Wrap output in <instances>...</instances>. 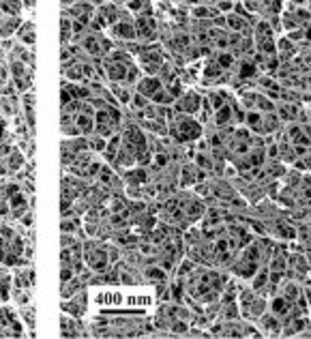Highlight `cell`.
Instances as JSON below:
<instances>
[{"label": "cell", "mask_w": 311, "mask_h": 339, "mask_svg": "<svg viewBox=\"0 0 311 339\" xmlns=\"http://www.w3.org/2000/svg\"><path fill=\"white\" fill-rule=\"evenodd\" d=\"M170 135L172 140L178 144H187V142H195L202 135V125L191 116H185V114H178L174 116L170 125Z\"/></svg>", "instance_id": "cell-1"}, {"label": "cell", "mask_w": 311, "mask_h": 339, "mask_svg": "<svg viewBox=\"0 0 311 339\" xmlns=\"http://www.w3.org/2000/svg\"><path fill=\"white\" fill-rule=\"evenodd\" d=\"M84 262L92 271H105L110 266V256H107V247L99 241H84Z\"/></svg>", "instance_id": "cell-2"}, {"label": "cell", "mask_w": 311, "mask_h": 339, "mask_svg": "<svg viewBox=\"0 0 311 339\" xmlns=\"http://www.w3.org/2000/svg\"><path fill=\"white\" fill-rule=\"evenodd\" d=\"M140 60V69L146 71V75H159L163 67V52L159 45H144V52L137 56Z\"/></svg>", "instance_id": "cell-3"}, {"label": "cell", "mask_w": 311, "mask_h": 339, "mask_svg": "<svg viewBox=\"0 0 311 339\" xmlns=\"http://www.w3.org/2000/svg\"><path fill=\"white\" fill-rule=\"evenodd\" d=\"M202 110V99L195 90H185L176 101H174V112L185 114V116H195Z\"/></svg>", "instance_id": "cell-4"}, {"label": "cell", "mask_w": 311, "mask_h": 339, "mask_svg": "<svg viewBox=\"0 0 311 339\" xmlns=\"http://www.w3.org/2000/svg\"><path fill=\"white\" fill-rule=\"evenodd\" d=\"M110 37L116 39L120 43H129V41H137V30H135V24L131 19H122L118 24H114L110 28Z\"/></svg>", "instance_id": "cell-5"}, {"label": "cell", "mask_w": 311, "mask_h": 339, "mask_svg": "<svg viewBox=\"0 0 311 339\" xmlns=\"http://www.w3.org/2000/svg\"><path fill=\"white\" fill-rule=\"evenodd\" d=\"M86 305H88V294H86V288H84V290H82V292H77L73 299L62 301V312H64V314L75 316V318H79V316H84Z\"/></svg>", "instance_id": "cell-6"}, {"label": "cell", "mask_w": 311, "mask_h": 339, "mask_svg": "<svg viewBox=\"0 0 311 339\" xmlns=\"http://www.w3.org/2000/svg\"><path fill=\"white\" fill-rule=\"evenodd\" d=\"M137 92H140L142 97H146V99H153L159 90L163 88V80L159 75H144L140 82H137Z\"/></svg>", "instance_id": "cell-7"}, {"label": "cell", "mask_w": 311, "mask_h": 339, "mask_svg": "<svg viewBox=\"0 0 311 339\" xmlns=\"http://www.w3.org/2000/svg\"><path fill=\"white\" fill-rule=\"evenodd\" d=\"M281 318L279 316H275L273 312L271 314H264L262 318H260V329L264 331L266 335H281Z\"/></svg>", "instance_id": "cell-8"}, {"label": "cell", "mask_w": 311, "mask_h": 339, "mask_svg": "<svg viewBox=\"0 0 311 339\" xmlns=\"http://www.w3.org/2000/svg\"><path fill=\"white\" fill-rule=\"evenodd\" d=\"M120 148H122V135H120V133L112 135V138L107 140V146H105V150H103V157H105V161L110 163V165H114V163H116Z\"/></svg>", "instance_id": "cell-9"}, {"label": "cell", "mask_w": 311, "mask_h": 339, "mask_svg": "<svg viewBox=\"0 0 311 339\" xmlns=\"http://www.w3.org/2000/svg\"><path fill=\"white\" fill-rule=\"evenodd\" d=\"M86 288V284H84V279L79 277V275H75L73 279H69V281H64L62 284V288H60V297H62V301H67V299H73L77 292H82Z\"/></svg>", "instance_id": "cell-10"}, {"label": "cell", "mask_w": 311, "mask_h": 339, "mask_svg": "<svg viewBox=\"0 0 311 339\" xmlns=\"http://www.w3.org/2000/svg\"><path fill=\"white\" fill-rule=\"evenodd\" d=\"M292 305L294 303H290L288 301L284 294H275L273 297V303H271V312L275 314V316H279V318H288V316H290V312H292Z\"/></svg>", "instance_id": "cell-11"}, {"label": "cell", "mask_w": 311, "mask_h": 339, "mask_svg": "<svg viewBox=\"0 0 311 339\" xmlns=\"http://www.w3.org/2000/svg\"><path fill=\"white\" fill-rule=\"evenodd\" d=\"M17 39H19V43H24L28 47H32L34 43H37V28H34L32 21H24V24L19 26Z\"/></svg>", "instance_id": "cell-12"}, {"label": "cell", "mask_w": 311, "mask_h": 339, "mask_svg": "<svg viewBox=\"0 0 311 339\" xmlns=\"http://www.w3.org/2000/svg\"><path fill=\"white\" fill-rule=\"evenodd\" d=\"M60 322H62V324H60L62 337H77V335H82V331H79V327H82V324L77 322L75 316H71V318H69V314H64Z\"/></svg>", "instance_id": "cell-13"}, {"label": "cell", "mask_w": 311, "mask_h": 339, "mask_svg": "<svg viewBox=\"0 0 311 339\" xmlns=\"http://www.w3.org/2000/svg\"><path fill=\"white\" fill-rule=\"evenodd\" d=\"M32 286H34V271L32 269L13 273V288H26V290H30Z\"/></svg>", "instance_id": "cell-14"}, {"label": "cell", "mask_w": 311, "mask_h": 339, "mask_svg": "<svg viewBox=\"0 0 311 339\" xmlns=\"http://www.w3.org/2000/svg\"><path fill=\"white\" fill-rule=\"evenodd\" d=\"M71 39H73V17L64 11L62 17H60V41H62V47H67Z\"/></svg>", "instance_id": "cell-15"}, {"label": "cell", "mask_w": 311, "mask_h": 339, "mask_svg": "<svg viewBox=\"0 0 311 339\" xmlns=\"http://www.w3.org/2000/svg\"><path fill=\"white\" fill-rule=\"evenodd\" d=\"M232 120H234V110H232V103L228 101V103L223 105L221 110L215 112V122H217L219 127H226V125H230Z\"/></svg>", "instance_id": "cell-16"}, {"label": "cell", "mask_w": 311, "mask_h": 339, "mask_svg": "<svg viewBox=\"0 0 311 339\" xmlns=\"http://www.w3.org/2000/svg\"><path fill=\"white\" fill-rule=\"evenodd\" d=\"M110 90H112V95L116 97L118 105H129V103H131L133 95H131V92H129V88H127V86H120V84H110Z\"/></svg>", "instance_id": "cell-17"}, {"label": "cell", "mask_w": 311, "mask_h": 339, "mask_svg": "<svg viewBox=\"0 0 311 339\" xmlns=\"http://www.w3.org/2000/svg\"><path fill=\"white\" fill-rule=\"evenodd\" d=\"M269 284H271V271H258L253 275V290L258 294L269 290Z\"/></svg>", "instance_id": "cell-18"}, {"label": "cell", "mask_w": 311, "mask_h": 339, "mask_svg": "<svg viewBox=\"0 0 311 339\" xmlns=\"http://www.w3.org/2000/svg\"><path fill=\"white\" fill-rule=\"evenodd\" d=\"M144 279L150 281V284H159V281H165V269L163 266H146L144 269Z\"/></svg>", "instance_id": "cell-19"}, {"label": "cell", "mask_w": 311, "mask_h": 339, "mask_svg": "<svg viewBox=\"0 0 311 339\" xmlns=\"http://www.w3.org/2000/svg\"><path fill=\"white\" fill-rule=\"evenodd\" d=\"M284 297L290 303H299L303 299V288L296 284V281H288V284L284 286Z\"/></svg>", "instance_id": "cell-20"}, {"label": "cell", "mask_w": 311, "mask_h": 339, "mask_svg": "<svg viewBox=\"0 0 311 339\" xmlns=\"http://www.w3.org/2000/svg\"><path fill=\"white\" fill-rule=\"evenodd\" d=\"M21 26L19 17H9V15H2V39H9L13 32H17Z\"/></svg>", "instance_id": "cell-21"}, {"label": "cell", "mask_w": 311, "mask_h": 339, "mask_svg": "<svg viewBox=\"0 0 311 339\" xmlns=\"http://www.w3.org/2000/svg\"><path fill=\"white\" fill-rule=\"evenodd\" d=\"M60 230H62V234H77L79 230H82V223H79V219L77 217H62V221H60Z\"/></svg>", "instance_id": "cell-22"}, {"label": "cell", "mask_w": 311, "mask_h": 339, "mask_svg": "<svg viewBox=\"0 0 311 339\" xmlns=\"http://www.w3.org/2000/svg\"><path fill=\"white\" fill-rule=\"evenodd\" d=\"M86 140H88V148L92 150V153H103L105 146H107V140L101 138L99 133H92V135H88Z\"/></svg>", "instance_id": "cell-23"}, {"label": "cell", "mask_w": 311, "mask_h": 339, "mask_svg": "<svg viewBox=\"0 0 311 339\" xmlns=\"http://www.w3.org/2000/svg\"><path fill=\"white\" fill-rule=\"evenodd\" d=\"M140 80H142V77H140V67H137V64H131V67H129L125 84L127 86H137V82H140Z\"/></svg>", "instance_id": "cell-24"}, {"label": "cell", "mask_w": 311, "mask_h": 339, "mask_svg": "<svg viewBox=\"0 0 311 339\" xmlns=\"http://www.w3.org/2000/svg\"><path fill=\"white\" fill-rule=\"evenodd\" d=\"M165 90H168L174 99H178L180 95H183V86H180V82H178V80H174V77H172V80H170L168 84H165Z\"/></svg>", "instance_id": "cell-25"}, {"label": "cell", "mask_w": 311, "mask_h": 339, "mask_svg": "<svg viewBox=\"0 0 311 339\" xmlns=\"http://www.w3.org/2000/svg\"><path fill=\"white\" fill-rule=\"evenodd\" d=\"M19 316L24 318V322L28 324V327H34V312H32V307H30V305L19 307Z\"/></svg>", "instance_id": "cell-26"}, {"label": "cell", "mask_w": 311, "mask_h": 339, "mask_svg": "<svg viewBox=\"0 0 311 339\" xmlns=\"http://www.w3.org/2000/svg\"><path fill=\"white\" fill-rule=\"evenodd\" d=\"M232 62H234V56L230 54V52L217 56V64H219L221 69H230V67H232Z\"/></svg>", "instance_id": "cell-27"}, {"label": "cell", "mask_w": 311, "mask_h": 339, "mask_svg": "<svg viewBox=\"0 0 311 339\" xmlns=\"http://www.w3.org/2000/svg\"><path fill=\"white\" fill-rule=\"evenodd\" d=\"M131 105L135 107V110H137V112H142V110H144V107H148L150 103H148V101H146V97H142V95H140V92H135V95H133V99H131Z\"/></svg>", "instance_id": "cell-28"}, {"label": "cell", "mask_w": 311, "mask_h": 339, "mask_svg": "<svg viewBox=\"0 0 311 339\" xmlns=\"http://www.w3.org/2000/svg\"><path fill=\"white\" fill-rule=\"evenodd\" d=\"M77 241H75V234H62L60 236V249L62 247H75Z\"/></svg>", "instance_id": "cell-29"}, {"label": "cell", "mask_w": 311, "mask_h": 339, "mask_svg": "<svg viewBox=\"0 0 311 339\" xmlns=\"http://www.w3.org/2000/svg\"><path fill=\"white\" fill-rule=\"evenodd\" d=\"M253 73H256V64H253V62H243L241 64V75L243 77H249Z\"/></svg>", "instance_id": "cell-30"}, {"label": "cell", "mask_w": 311, "mask_h": 339, "mask_svg": "<svg viewBox=\"0 0 311 339\" xmlns=\"http://www.w3.org/2000/svg\"><path fill=\"white\" fill-rule=\"evenodd\" d=\"M301 202L303 204H311V185H305L301 189Z\"/></svg>", "instance_id": "cell-31"}, {"label": "cell", "mask_w": 311, "mask_h": 339, "mask_svg": "<svg viewBox=\"0 0 311 339\" xmlns=\"http://www.w3.org/2000/svg\"><path fill=\"white\" fill-rule=\"evenodd\" d=\"M107 256H110V264H116L120 258V251L116 247H107Z\"/></svg>", "instance_id": "cell-32"}, {"label": "cell", "mask_w": 311, "mask_h": 339, "mask_svg": "<svg viewBox=\"0 0 311 339\" xmlns=\"http://www.w3.org/2000/svg\"><path fill=\"white\" fill-rule=\"evenodd\" d=\"M19 223H21V226H24V228H30V226H32V213L28 211V213L24 215V217L19 219Z\"/></svg>", "instance_id": "cell-33"}, {"label": "cell", "mask_w": 311, "mask_h": 339, "mask_svg": "<svg viewBox=\"0 0 311 339\" xmlns=\"http://www.w3.org/2000/svg\"><path fill=\"white\" fill-rule=\"evenodd\" d=\"M24 258L28 260V262L32 260V247H30V245H26V249H24Z\"/></svg>", "instance_id": "cell-34"}, {"label": "cell", "mask_w": 311, "mask_h": 339, "mask_svg": "<svg viewBox=\"0 0 311 339\" xmlns=\"http://www.w3.org/2000/svg\"><path fill=\"white\" fill-rule=\"evenodd\" d=\"M307 39H311V26H307V34H305Z\"/></svg>", "instance_id": "cell-35"}]
</instances>
